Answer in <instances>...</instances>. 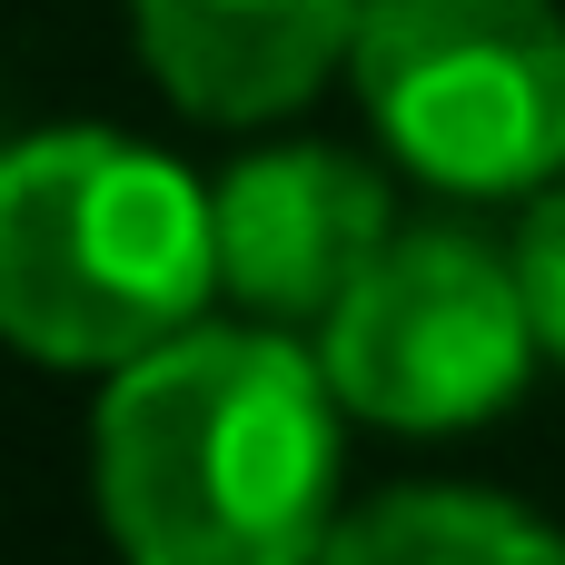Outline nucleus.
I'll return each mask as SVG.
<instances>
[{
    "mask_svg": "<svg viewBox=\"0 0 565 565\" xmlns=\"http://www.w3.org/2000/svg\"><path fill=\"white\" fill-rule=\"evenodd\" d=\"M516 288H526V318H536V348L565 367V179L546 199H526V218H516Z\"/></svg>",
    "mask_w": 565,
    "mask_h": 565,
    "instance_id": "nucleus-8",
    "label": "nucleus"
},
{
    "mask_svg": "<svg viewBox=\"0 0 565 565\" xmlns=\"http://www.w3.org/2000/svg\"><path fill=\"white\" fill-rule=\"evenodd\" d=\"M367 0H129L139 70L209 129H268L358 60Z\"/></svg>",
    "mask_w": 565,
    "mask_h": 565,
    "instance_id": "nucleus-6",
    "label": "nucleus"
},
{
    "mask_svg": "<svg viewBox=\"0 0 565 565\" xmlns=\"http://www.w3.org/2000/svg\"><path fill=\"white\" fill-rule=\"evenodd\" d=\"M0 149H10V139H0Z\"/></svg>",
    "mask_w": 565,
    "mask_h": 565,
    "instance_id": "nucleus-9",
    "label": "nucleus"
},
{
    "mask_svg": "<svg viewBox=\"0 0 565 565\" xmlns=\"http://www.w3.org/2000/svg\"><path fill=\"white\" fill-rule=\"evenodd\" d=\"M209 189L129 129H30L0 149V348L60 377H119L209 328Z\"/></svg>",
    "mask_w": 565,
    "mask_h": 565,
    "instance_id": "nucleus-2",
    "label": "nucleus"
},
{
    "mask_svg": "<svg viewBox=\"0 0 565 565\" xmlns=\"http://www.w3.org/2000/svg\"><path fill=\"white\" fill-rule=\"evenodd\" d=\"M348 407L288 328H189L99 377L89 497L119 565H328Z\"/></svg>",
    "mask_w": 565,
    "mask_h": 565,
    "instance_id": "nucleus-1",
    "label": "nucleus"
},
{
    "mask_svg": "<svg viewBox=\"0 0 565 565\" xmlns=\"http://www.w3.org/2000/svg\"><path fill=\"white\" fill-rule=\"evenodd\" d=\"M358 109L437 199H546L565 179L556 0H367Z\"/></svg>",
    "mask_w": 565,
    "mask_h": 565,
    "instance_id": "nucleus-3",
    "label": "nucleus"
},
{
    "mask_svg": "<svg viewBox=\"0 0 565 565\" xmlns=\"http://www.w3.org/2000/svg\"><path fill=\"white\" fill-rule=\"evenodd\" d=\"M328 565H565V536L497 487H387L338 516Z\"/></svg>",
    "mask_w": 565,
    "mask_h": 565,
    "instance_id": "nucleus-7",
    "label": "nucleus"
},
{
    "mask_svg": "<svg viewBox=\"0 0 565 565\" xmlns=\"http://www.w3.org/2000/svg\"><path fill=\"white\" fill-rule=\"evenodd\" d=\"M536 318L516 288V248L427 218L397 228L358 298L318 328V367L358 427L387 437H467L497 427L536 377Z\"/></svg>",
    "mask_w": 565,
    "mask_h": 565,
    "instance_id": "nucleus-4",
    "label": "nucleus"
},
{
    "mask_svg": "<svg viewBox=\"0 0 565 565\" xmlns=\"http://www.w3.org/2000/svg\"><path fill=\"white\" fill-rule=\"evenodd\" d=\"M209 218H218V298L248 328H288L308 348L397 238L387 179L328 139L248 149L228 179H209Z\"/></svg>",
    "mask_w": 565,
    "mask_h": 565,
    "instance_id": "nucleus-5",
    "label": "nucleus"
}]
</instances>
